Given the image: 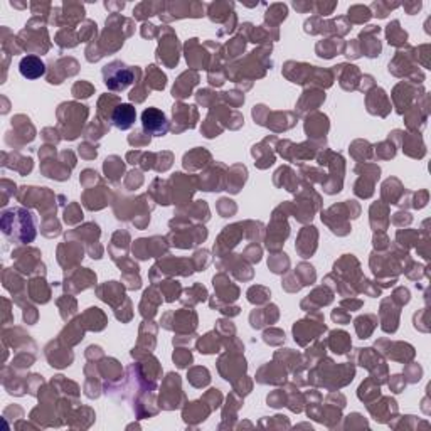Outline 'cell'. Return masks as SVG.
Wrapping results in <instances>:
<instances>
[{
	"instance_id": "8",
	"label": "cell",
	"mask_w": 431,
	"mask_h": 431,
	"mask_svg": "<svg viewBox=\"0 0 431 431\" xmlns=\"http://www.w3.org/2000/svg\"><path fill=\"white\" fill-rule=\"evenodd\" d=\"M329 345L332 352H335V354H345L347 349L350 347V337L345 332H332Z\"/></svg>"
},
{
	"instance_id": "9",
	"label": "cell",
	"mask_w": 431,
	"mask_h": 431,
	"mask_svg": "<svg viewBox=\"0 0 431 431\" xmlns=\"http://www.w3.org/2000/svg\"><path fill=\"white\" fill-rule=\"evenodd\" d=\"M386 36H388V42L391 46H401L408 41V34L399 27V21H393L386 29Z\"/></svg>"
},
{
	"instance_id": "7",
	"label": "cell",
	"mask_w": 431,
	"mask_h": 431,
	"mask_svg": "<svg viewBox=\"0 0 431 431\" xmlns=\"http://www.w3.org/2000/svg\"><path fill=\"white\" fill-rule=\"evenodd\" d=\"M327 130H329V121L325 115H313L312 121L308 120L305 123V131L308 136H315V133L323 135Z\"/></svg>"
},
{
	"instance_id": "2",
	"label": "cell",
	"mask_w": 431,
	"mask_h": 431,
	"mask_svg": "<svg viewBox=\"0 0 431 431\" xmlns=\"http://www.w3.org/2000/svg\"><path fill=\"white\" fill-rule=\"evenodd\" d=\"M140 75L138 67H130L121 61H113L111 64L103 67V78L105 85L111 91H123L126 86L131 85L133 80Z\"/></svg>"
},
{
	"instance_id": "19",
	"label": "cell",
	"mask_w": 431,
	"mask_h": 431,
	"mask_svg": "<svg viewBox=\"0 0 431 431\" xmlns=\"http://www.w3.org/2000/svg\"><path fill=\"white\" fill-rule=\"evenodd\" d=\"M393 300L398 302L399 307H403L404 303L409 302V292L406 290V288H398V290H396V293H394V297H393Z\"/></svg>"
},
{
	"instance_id": "23",
	"label": "cell",
	"mask_w": 431,
	"mask_h": 431,
	"mask_svg": "<svg viewBox=\"0 0 431 431\" xmlns=\"http://www.w3.org/2000/svg\"><path fill=\"white\" fill-rule=\"evenodd\" d=\"M404 9H408L409 14H414L416 11L421 9V2H414V4H404Z\"/></svg>"
},
{
	"instance_id": "11",
	"label": "cell",
	"mask_w": 431,
	"mask_h": 431,
	"mask_svg": "<svg viewBox=\"0 0 431 431\" xmlns=\"http://www.w3.org/2000/svg\"><path fill=\"white\" fill-rule=\"evenodd\" d=\"M194 85H197V81L185 83V73H184V75L177 80V83L174 85L172 96H174V98H185V96H189V93H190V90H192Z\"/></svg>"
},
{
	"instance_id": "18",
	"label": "cell",
	"mask_w": 431,
	"mask_h": 431,
	"mask_svg": "<svg viewBox=\"0 0 431 431\" xmlns=\"http://www.w3.org/2000/svg\"><path fill=\"white\" fill-rule=\"evenodd\" d=\"M86 27H83V31L80 32V39L81 41H88L90 37H93L96 34V24L93 21H86L85 22Z\"/></svg>"
},
{
	"instance_id": "13",
	"label": "cell",
	"mask_w": 431,
	"mask_h": 431,
	"mask_svg": "<svg viewBox=\"0 0 431 431\" xmlns=\"http://www.w3.org/2000/svg\"><path fill=\"white\" fill-rule=\"evenodd\" d=\"M150 78V85L152 88H155V90H164L165 86V75H162V73L157 69V66H150L149 69H147V80Z\"/></svg>"
},
{
	"instance_id": "21",
	"label": "cell",
	"mask_w": 431,
	"mask_h": 431,
	"mask_svg": "<svg viewBox=\"0 0 431 431\" xmlns=\"http://www.w3.org/2000/svg\"><path fill=\"white\" fill-rule=\"evenodd\" d=\"M393 7H398V4H394V6H389V4H381V2H377V4H372V9H376V14L374 16H377V17H386L388 16V9H393Z\"/></svg>"
},
{
	"instance_id": "1",
	"label": "cell",
	"mask_w": 431,
	"mask_h": 431,
	"mask_svg": "<svg viewBox=\"0 0 431 431\" xmlns=\"http://www.w3.org/2000/svg\"><path fill=\"white\" fill-rule=\"evenodd\" d=\"M2 233L14 243L29 244L36 238V219L29 210L22 207H12L4 210L0 221Z\"/></svg>"
},
{
	"instance_id": "10",
	"label": "cell",
	"mask_w": 431,
	"mask_h": 431,
	"mask_svg": "<svg viewBox=\"0 0 431 431\" xmlns=\"http://www.w3.org/2000/svg\"><path fill=\"white\" fill-rule=\"evenodd\" d=\"M376 317L374 315H362L355 318V330L359 334V339H367L376 327Z\"/></svg>"
},
{
	"instance_id": "15",
	"label": "cell",
	"mask_w": 431,
	"mask_h": 431,
	"mask_svg": "<svg viewBox=\"0 0 431 431\" xmlns=\"http://www.w3.org/2000/svg\"><path fill=\"white\" fill-rule=\"evenodd\" d=\"M157 7H159V6H155V4H147L145 2V4H140V6L133 11V14H135L136 19H145L147 16H154V14H159L155 11Z\"/></svg>"
},
{
	"instance_id": "14",
	"label": "cell",
	"mask_w": 431,
	"mask_h": 431,
	"mask_svg": "<svg viewBox=\"0 0 431 431\" xmlns=\"http://www.w3.org/2000/svg\"><path fill=\"white\" fill-rule=\"evenodd\" d=\"M214 334H207L204 335L202 339L197 342V349L200 354H212V352H218V342L212 339Z\"/></svg>"
},
{
	"instance_id": "12",
	"label": "cell",
	"mask_w": 431,
	"mask_h": 431,
	"mask_svg": "<svg viewBox=\"0 0 431 431\" xmlns=\"http://www.w3.org/2000/svg\"><path fill=\"white\" fill-rule=\"evenodd\" d=\"M349 17H350V21L352 22H355V24H362V22H366V21H369V17H371V11L367 7H364V6H354V7H350L349 9Z\"/></svg>"
},
{
	"instance_id": "3",
	"label": "cell",
	"mask_w": 431,
	"mask_h": 431,
	"mask_svg": "<svg viewBox=\"0 0 431 431\" xmlns=\"http://www.w3.org/2000/svg\"><path fill=\"white\" fill-rule=\"evenodd\" d=\"M141 125L147 135H155V136H164L169 131V121L165 118V113L160 111L159 108H147L141 113Z\"/></svg>"
},
{
	"instance_id": "24",
	"label": "cell",
	"mask_w": 431,
	"mask_h": 431,
	"mask_svg": "<svg viewBox=\"0 0 431 431\" xmlns=\"http://www.w3.org/2000/svg\"><path fill=\"white\" fill-rule=\"evenodd\" d=\"M143 297L147 298V300L150 302V300H152V292H145V295H143ZM149 307H150V312H152V315H154V313L157 312V310H155L157 307H154V305H152V303H149Z\"/></svg>"
},
{
	"instance_id": "5",
	"label": "cell",
	"mask_w": 431,
	"mask_h": 431,
	"mask_svg": "<svg viewBox=\"0 0 431 431\" xmlns=\"http://www.w3.org/2000/svg\"><path fill=\"white\" fill-rule=\"evenodd\" d=\"M136 118V110L135 106H131L130 103H120L118 106L111 113V123L120 130H128L131 125L135 123Z\"/></svg>"
},
{
	"instance_id": "20",
	"label": "cell",
	"mask_w": 431,
	"mask_h": 431,
	"mask_svg": "<svg viewBox=\"0 0 431 431\" xmlns=\"http://www.w3.org/2000/svg\"><path fill=\"white\" fill-rule=\"evenodd\" d=\"M406 386V381L403 376H393V379L389 381V388L394 391V393H401Z\"/></svg>"
},
{
	"instance_id": "16",
	"label": "cell",
	"mask_w": 431,
	"mask_h": 431,
	"mask_svg": "<svg viewBox=\"0 0 431 431\" xmlns=\"http://www.w3.org/2000/svg\"><path fill=\"white\" fill-rule=\"evenodd\" d=\"M105 172H106V175H110L111 179H118L120 177V174H123V164H120L116 165H113V157H111V159H106V162H105Z\"/></svg>"
},
{
	"instance_id": "17",
	"label": "cell",
	"mask_w": 431,
	"mask_h": 431,
	"mask_svg": "<svg viewBox=\"0 0 431 431\" xmlns=\"http://www.w3.org/2000/svg\"><path fill=\"white\" fill-rule=\"evenodd\" d=\"M93 93V86H90L88 83H76L75 88H73V95H75L76 98H88L91 96Z\"/></svg>"
},
{
	"instance_id": "6",
	"label": "cell",
	"mask_w": 431,
	"mask_h": 431,
	"mask_svg": "<svg viewBox=\"0 0 431 431\" xmlns=\"http://www.w3.org/2000/svg\"><path fill=\"white\" fill-rule=\"evenodd\" d=\"M19 71H21V75L24 78H27V80H37V78H41L44 73H46V64L42 62L41 57L32 56L31 54V56H26L21 61Z\"/></svg>"
},
{
	"instance_id": "4",
	"label": "cell",
	"mask_w": 431,
	"mask_h": 431,
	"mask_svg": "<svg viewBox=\"0 0 431 431\" xmlns=\"http://www.w3.org/2000/svg\"><path fill=\"white\" fill-rule=\"evenodd\" d=\"M157 57H159V61L165 62L169 67L177 64V61H179V42H177V36L174 34L172 29H169V39H165V37L160 39V46H159V51H157Z\"/></svg>"
},
{
	"instance_id": "22",
	"label": "cell",
	"mask_w": 431,
	"mask_h": 431,
	"mask_svg": "<svg viewBox=\"0 0 431 431\" xmlns=\"http://www.w3.org/2000/svg\"><path fill=\"white\" fill-rule=\"evenodd\" d=\"M332 318H334V322H337V323H349V315L342 313V310L332 312Z\"/></svg>"
}]
</instances>
